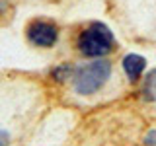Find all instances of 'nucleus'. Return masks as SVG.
<instances>
[{"instance_id": "obj_8", "label": "nucleus", "mask_w": 156, "mask_h": 146, "mask_svg": "<svg viewBox=\"0 0 156 146\" xmlns=\"http://www.w3.org/2000/svg\"><path fill=\"white\" fill-rule=\"evenodd\" d=\"M10 144V134L6 130H0V146H8Z\"/></svg>"}, {"instance_id": "obj_6", "label": "nucleus", "mask_w": 156, "mask_h": 146, "mask_svg": "<svg viewBox=\"0 0 156 146\" xmlns=\"http://www.w3.org/2000/svg\"><path fill=\"white\" fill-rule=\"evenodd\" d=\"M72 76H74V70H72L70 64H61L53 70V78H55L57 82H65L66 78H72Z\"/></svg>"}, {"instance_id": "obj_3", "label": "nucleus", "mask_w": 156, "mask_h": 146, "mask_svg": "<svg viewBox=\"0 0 156 146\" xmlns=\"http://www.w3.org/2000/svg\"><path fill=\"white\" fill-rule=\"evenodd\" d=\"M26 35L31 45L49 49L55 45L58 39V27L55 22H49V19H33V22H29Z\"/></svg>"}, {"instance_id": "obj_7", "label": "nucleus", "mask_w": 156, "mask_h": 146, "mask_svg": "<svg viewBox=\"0 0 156 146\" xmlns=\"http://www.w3.org/2000/svg\"><path fill=\"white\" fill-rule=\"evenodd\" d=\"M144 144L146 146H156V129H152L148 134L144 136Z\"/></svg>"}, {"instance_id": "obj_5", "label": "nucleus", "mask_w": 156, "mask_h": 146, "mask_svg": "<svg viewBox=\"0 0 156 146\" xmlns=\"http://www.w3.org/2000/svg\"><path fill=\"white\" fill-rule=\"evenodd\" d=\"M143 97H144L146 101H150V103H154V101H156V68L144 78V84H143Z\"/></svg>"}, {"instance_id": "obj_4", "label": "nucleus", "mask_w": 156, "mask_h": 146, "mask_svg": "<svg viewBox=\"0 0 156 146\" xmlns=\"http://www.w3.org/2000/svg\"><path fill=\"white\" fill-rule=\"evenodd\" d=\"M146 66V61L140 55H127L123 58V70L125 74L131 78V80H136V78H140V74H143Z\"/></svg>"}, {"instance_id": "obj_1", "label": "nucleus", "mask_w": 156, "mask_h": 146, "mask_svg": "<svg viewBox=\"0 0 156 146\" xmlns=\"http://www.w3.org/2000/svg\"><path fill=\"white\" fill-rule=\"evenodd\" d=\"M115 39L111 29L101 22H92L86 29H82L78 35L76 47L84 57H92V58H100L107 55L113 49Z\"/></svg>"}, {"instance_id": "obj_9", "label": "nucleus", "mask_w": 156, "mask_h": 146, "mask_svg": "<svg viewBox=\"0 0 156 146\" xmlns=\"http://www.w3.org/2000/svg\"><path fill=\"white\" fill-rule=\"evenodd\" d=\"M8 6H10V0H0V16L8 12Z\"/></svg>"}, {"instance_id": "obj_2", "label": "nucleus", "mask_w": 156, "mask_h": 146, "mask_svg": "<svg viewBox=\"0 0 156 146\" xmlns=\"http://www.w3.org/2000/svg\"><path fill=\"white\" fill-rule=\"evenodd\" d=\"M111 76V62L109 61H101V58H96V61L88 62L82 68H78L72 76V86H74V92L80 96H92L96 94L98 90H101L104 84L109 80Z\"/></svg>"}]
</instances>
